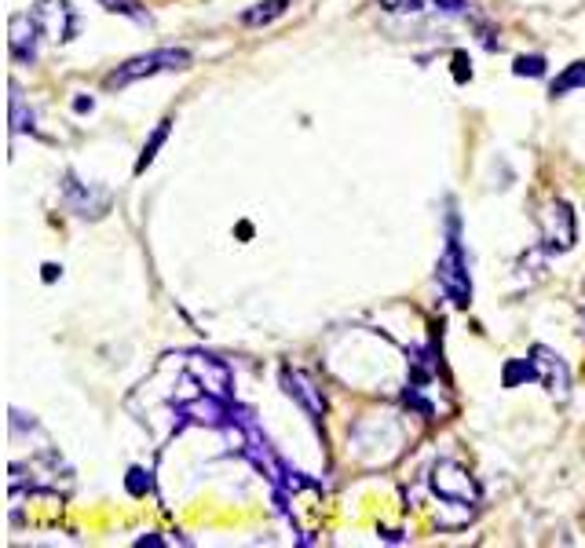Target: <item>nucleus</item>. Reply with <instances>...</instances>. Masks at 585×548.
<instances>
[{"label":"nucleus","mask_w":585,"mask_h":548,"mask_svg":"<svg viewBox=\"0 0 585 548\" xmlns=\"http://www.w3.org/2000/svg\"><path fill=\"white\" fill-rule=\"evenodd\" d=\"M147 490H150V479L143 475V468H132V472H128V494L143 497Z\"/></svg>","instance_id":"a211bd4d"},{"label":"nucleus","mask_w":585,"mask_h":548,"mask_svg":"<svg viewBox=\"0 0 585 548\" xmlns=\"http://www.w3.org/2000/svg\"><path fill=\"white\" fill-rule=\"evenodd\" d=\"M63 198H66V205L77 212V216H92V220H99V216H107L110 212V194L107 190L88 187V183H81L77 176H66L63 180Z\"/></svg>","instance_id":"0eeeda50"},{"label":"nucleus","mask_w":585,"mask_h":548,"mask_svg":"<svg viewBox=\"0 0 585 548\" xmlns=\"http://www.w3.org/2000/svg\"><path fill=\"white\" fill-rule=\"evenodd\" d=\"M531 366H534V380L545 388V395L553 402H567L571 399V366H567L553 348L545 344H534L531 348Z\"/></svg>","instance_id":"39448f33"},{"label":"nucleus","mask_w":585,"mask_h":548,"mask_svg":"<svg viewBox=\"0 0 585 548\" xmlns=\"http://www.w3.org/2000/svg\"><path fill=\"white\" fill-rule=\"evenodd\" d=\"M282 388H286L289 399H297L300 406L315 417V421L326 417V399H322V388L308 377V373H300V369H282Z\"/></svg>","instance_id":"1a4fd4ad"},{"label":"nucleus","mask_w":585,"mask_h":548,"mask_svg":"<svg viewBox=\"0 0 585 548\" xmlns=\"http://www.w3.org/2000/svg\"><path fill=\"white\" fill-rule=\"evenodd\" d=\"M92 106H96V103H92V99H74V110H77V114H88Z\"/></svg>","instance_id":"aec40b11"},{"label":"nucleus","mask_w":585,"mask_h":548,"mask_svg":"<svg viewBox=\"0 0 585 548\" xmlns=\"http://www.w3.org/2000/svg\"><path fill=\"white\" fill-rule=\"evenodd\" d=\"M542 223V249L545 253H571L578 242V223H575V212L567 201H549L545 212L538 216Z\"/></svg>","instance_id":"20e7f679"},{"label":"nucleus","mask_w":585,"mask_h":548,"mask_svg":"<svg viewBox=\"0 0 585 548\" xmlns=\"http://www.w3.org/2000/svg\"><path fill=\"white\" fill-rule=\"evenodd\" d=\"M41 271H44V282H55V278H59V267L55 264H44Z\"/></svg>","instance_id":"412c9836"},{"label":"nucleus","mask_w":585,"mask_h":548,"mask_svg":"<svg viewBox=\"0 0 585 548\" xmlns=\"http://www.w3.org/2000/svg\"><path fill=\"white\" fill-rule=\"evenodd\" d=\"M468 77H472V70H468V55L465 52H454V81H458V85H465Z\"/></svg>","instance_id":"6ab92c4d"},{"label":"nucleus","mask_w":585,"mask_h":548,"mask_svg":"<svg viewBox=\"0 0 585 548\" xmlns=\"http://www.w3.org/2000/svg\"><path fill=\"white\" fill-rule=\"evenodd\" d=\"M30 15H33V22H37V30H41L44 41H52V44H66L77 30H81V22H77L74 8H70L66 0H37Z\"/></svg>","instance_id":"423d86ee"},{"label":"nucleus","mask_w":585,"mask_h":548,"mask_svg":"<svg viewBox=\"0 0 585 548\" xmlns=\"http://www.w3.org/2000/svg\"><path fill=\"white\" fill-rule=\"evenodd\" d=\"M37 41H41V30H37V22L33 15H11V26H8V52L15 63H26L30 66L37 59Z\"/></svg>","instance_id":"9d476101"},{"label":"nucleus","mask_w":585,"mask_h":548,"mask_svg":"<svg viewBox=\"0 0 585 548\" xmlns=\"http://www.w3.org/2000/svg\"><path fill=\"white\" fill-rule=\"evenodd\" d=\"M191 66V52L183 48H158L150 55H136L128 59L107 77V88H125L132 81H143V77H158V74H172V70H187Z\"/></svg>","instance_id":"f257e3e1"},{"label":"nucleus","mask_w":585,"mask_h":548,"mask_svg":"<svg viewBox=\"0 0 585 548\" xmlns=\"http://www.w3.org/2000/svg\"><path fill=\"white\" fill-rule=\"evenodd\" d=\"M582 337H585V285H582Z\"/></svg>","instance_id":"4be33fe9"},{"label":"nucleus","mask_w":585,"mask_h":548,"mask_svg":"<svg viewBox=\"0 0 585 548\" xmlns=\"http://www.w3.org/2000/svg\"><path fill=\"white\" fill-rule=\"evenodd\" d=\"M512 74L516 77H545V59L542 55H520L512 63Z\"/></svg>","instance_id":"dca6fc26"},{"label":"nucleus","mask_w":585,"mask_h":548,"mask_svg":"<svg viewBox=\"0 0 585 548\" xmlns=\"http://www.w3.org/2000/svg\"><path fill=\"white\" fill-rule=\"evenodd\" d=\"M501 380H505V388H520V380H534L531 359H509V362H505V373H501Z\"/></svg>","instance_id":"4468645a"},{"label":"nucleus","mask_w":585,"mask_h":548,"mask_svg":"<svg viewBox=\"0 0 585 548\" xmlns=\"http://www.w3.org/2000/svg\"><path fill=\"white\" fill-rule=\"evenodd\" d=\"M289 0H264V4H256V8H249L242 15V26H267L271 19H278V15H286Z\"/></svg>","instance_id":"9b49d317"},{"label":"nucleus","mask_w":585,"mask_h":548,"mask_svg":"<svg viewBox=\"0 0 585 548\" xmlns=\"http://www.w3.org/2000/svg\"><path fill=\"white\" fill-rule=\"evenodd\" d=\"M436 282L443 289L454 307H468L472 304V278H468V260L461 253V242L458 238H450L443 256H439V267H436Z\"/></svg>","instance_id":"7ed1b4c3"},{"label":"nucleus","mask_w":585,"mask_h":548,"mask_svg":"<svg viewBox=\"0 0 585 548\" xmlns=\"http://www.w3.org/2000/svg\"><path fill=\"white\" fill-rule=\"evenodd\" d=\"M187 373L198 380V388L216 395V399H227V395H231V369H227L220 359L191 355V359H187Z\"/></svg>","instance_id":"6e6552de"},{"label":"nucleus","mask_w":585,"mask_h":548,"mask_svg":"<svg viewBox=\"0 0 585 548\" xmlns=\"http://www.w3.org/2000/svg\"><path fill=\"white\" fill-rule=\"evenodd\" d=\"M428 483H432V494L439 497V501H447V505H479V483L476 475L468 472L461 461H450V457H443V461L432 464V475H428Z\"/></svg>","instance_id":"f03ea898"},{"label":"nucleus","mask_w":585,"mask_h":548,"mask_svg":"<svg viewBox=\"0 0 585 548\" xmlns=\"http://www.w3.org/2000/svg\"><path fill=\"white\" fill-rule=\"evenodd\" d=\"M377 4L392 15H417V11L428 8V0H377Z\"/></svg>","instance_id":"f3484780"},{"label":"nucleus","mask_w":585,"mask_h":548,"mask_svg":"<svg viewBox=\"0 0 585 548\" xmlns=\"http://www.w3.org/2000/svg\"><path fill=\"white\" fill-rule=\"evenodd\" d=\"M169 128H172V121H169V117H165V121H161V125L154 128V136L147 139V147H143V154H139V161H136V176H143V172H147V165H150V161L158 158L161 143H165V139H169Z\"/></svg>","instance_id":"f8f14e48"},{"label":"nucleus","mask_w":585,"mask_h":548,"mask_svg":"<svg viewBox=\"0 0 585 548\" xmlns=\"http://www.w3.org/2000/svg\"><path fill=\"white\" fill-rule=\"evenodd\" d=\"M99 8L114 11V15H125L132 22H147V11L139 8V0H96Z\"/></svg>","instance_id":"2eb2a0df"},{"label":"nucleus","mask_w":585,"mask_h":548,"mask_svg":"<svg viewBox=\"0 0 585 548\" xmlns=\"http://www.w3.org/2000/svg\"><path fill=\"white\" fill-rule=\"evenodd\" d=\"M575 88H585V63L564 66V74L553 81V99H560V95H567V92H575Z\"/></svg>","instance_id":"ddd939ff"}]
</instances>
